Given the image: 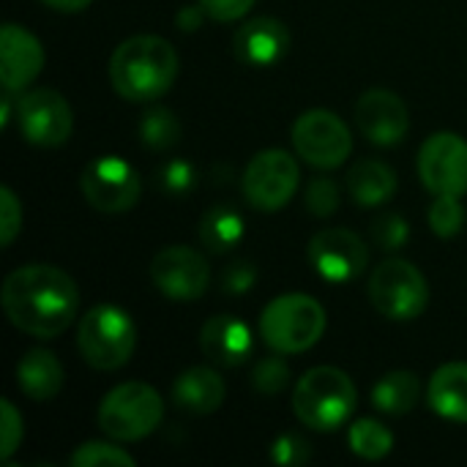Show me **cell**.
<instances>
[{
  "mask_svg": "<svg viewBox=\"0 0 467 467\" xmlns=\"http://www.w3.org/2000/svg\"><path fill=\"white\" fill-rule=\"evenodd\" d=\"M348 192L361 208H380L397 194V172L380 159H361L348 172Z\"/></svg>",
  "mask_w": 467,
  "mask_h": 467,
  "instance_id": "cell-22",
  "label": "cell"
},
{
  "mask_svg": "<svg viewBox=\"0 0 467 467\" xmlns=\"http://www.w3.org/2000/svg\"><path fill=\"white\" fill-rule=\"evenodd\" d=\"M309 457H312L309 441H304L298 432H285L271 446V460L282 467L304 465V462H309Z\"/></svg>",
  "mask_w": 467,
  "mask_h": 467,
  "instance_id": "cell-35",
  "label": "cell"
},
{
  "mask_svg": "<svg viewBox=\"0 0 467 467\" xmlns=\"http://www.w3.org/2000/svg\"><path fill=\"white\" fill-rule=\"evenodd\" d=\"M25 438V421H22V413L14 408L11 400H3L0 402V460L8 462L14 457V451L19 449Z\"/></svg>",
  "mask_w": 467,
  "mask_h": 467,
  "instance_id": "cell-33",
  "label": "cell"
},
{
  "mask_svg": "<svg viewBox=\"0 0 467 467\" xmlns=\"http://www.w3.org/2000/svg\"><path fill=\"white\" fill-rule=\"evenodd\" d=\"M421 394V383L419 375L408 372V369H397L383 375L375 386H372V405L375 410L386 413V416H405L416 408Z\"/></svg>",
  "mask_w": 467,
  "mask_h": 467,
  "instance_id": "cell-24",
  "label": "cell"
},
{
  "mask_svg": "<svg viewBox=\"0 0 467 467\" xmlns=\"http://www.w3.org/2000/svg\"><path fill=\"white\" fill-rule=\"evenodd\" d=\"M369 301L386 320H416L430 304V285L413 263L391 257L372 271Z\"/></svg>",
  "mask_w": 467,
  "mask_h": 467,
  "instance_id": "cell-7",
  "label": "cell"
},
{
  "mask_svg": "<svg viewBox=\"0 0 467 467\" xmlns=\"http://www.w3.org/2000/svg\"><path fill=\"white\" fill-rule=\"evenodd\" d=\"M44 68L41 41L22 25H3L0 30V82L8 93L27 90Z\"/></svg>",
  "mask_w": 467,
  "mask_h": 467,
  "instance_id": "cell-16",
  "label": "cell"
},
{
  "mask_svg": "<svg viewBox=\"0 0 467 467\" xmlns=\"http://www.w3.org/2000/svg\"><path fill=\"white\" fill-rule=\"evenodd\" d=\"M200 244L213 252V254H224L230 249H235L244 241V216L235 205L230 202H219L211 205L202 219H200Z\"/></svg>",
  "mask_w": 467,
  "mask_h": 467,
  "instance_id": "cell-23",
  "label": "cell"
},
{
  "mask_svg": "<svg viewBox=\"0 0 467 467\" xmlns=\"http://www.w3.org/2000/svg\"><path fill=\"white\" fill-rule=\"evenodd\" d=\"M293 148L306 164L317 170H337L348 161L353 150V137L348 123L337 112L309 109L293 123Z\"/></svg>",
  "mask_w": 467,
  "mask_h": 467,
  "instance_id": "cell-9",
  "label": "cell"
},
{
  "mask_svg": "<svg viewBox=\"0 0 467 467\" xmlns=\"http://www.w3.org/2000/svg\"><path fill=\"white\" fill-rule=\"evenodd\" d=\"M68 465L71 467H134V457L129 451H123L120 446H112V443H101V441H93V443H82L77 446V451L68 457Z\"/></svg>",
  "mask_w": 467,
  "mask_h": 467,
  "instance_id": "cell-27",
  "label": "cell"
},
{
  "mask_svg": "<svg viewBox=\"0 0 467 467\" xmlns=\"http://www.w3.org/2000/svg\"><path fill=\"white\" fill-rule=\"evenodd\" d=\"M290 33L287 25L274 16H254L244 22L233 36V49L246 66H274L287 55Z\"/></svg>",
  "mask_w": 467,
  "mask_h": 467,
  "instance_id": "cell-18",
  "label": "cell"
},
{
  "mask_svg": "<svg viewBox=\"0 0 467 467\" xmlns=\"http://www.w3.org/2000/svg\"><path fill=\"white\" fill-rule=\"evenodd\" d=\"M200 350L211 364L233 369L252 356L254 337L244 320L233 315H213L200 331Z\"/></svg>",
  "mask_w": 467,
  "mask_h": 467,
  "instance_id": "cell-17",
  "label": "cell"
},
{
  "mask_svg": "<svg viewBox=\"0 0 467 467\" xmlns=\"http://www.w3.org/2000/svg\"><path fill=\"white\" fill-rule=\"evenodd\" d=\"M326 309L306 293H285L274 298L260 315L263 342L282 356L312 350L326 334Z\"/></svg>",
  "mask_w": 467,
  "mask_h": 467,
  "instance_id": "cell-4",
  "label": "cell"
},
{
  "mask_svg": "<svg viewBox=\"0 0 467 467\" xmlns=\"http://www.w3.org/2000/svg\"><path fill=\"white\" fill-rule=\"evenodd\" d=\"M427 402L441 419L467 424V361H451L432 372Z\"/></svg>",
  "mask_w": 467,
  "mask_h": 467,
  "instance_id": "cell-21",
  "label": "cell"
},
{
  "mask_svg": "<svg viewBox=\"0 0 467 467\" xmlns=\"http://www.w3.org/2000/svg\"><path fill=\"white\" fill-rule=\"evenodd\" d=\"M172 405L189 416H208L222 408L227 389L216 369L211 367H192L181 372L172 383Z\"/></svg>",
  "mask_w": 467,
  "mask_h": 467,
  "instance_id": "cell-19",
  "label": "cell"
},
{
  "mask_svg": "<svg viewBox=\"0 0 467 467\" xmlns=\"http://www.w3.org/2000/svg\"><path fill=\"white\" fill-rule=\"evenodd\" d=\"M348 446L356 457L367 460V462H378L386 460L394 449V432L375 421V419H361L350 427L348 432Z\"/></svg>",
  "mask_w": 467,
  "mask_h": 467,
  "instance_id": "cell-25",
  "label": "cell"
},
{
  "mask_svg": "<svg viewBox=\"0 0 467 467\" xmlns=\"http://www.w3.org/2000/svg\"><path fill=\"white\" fill-rule=\"evenodd\" d=\"M304 205L312 216L317 219H328L339 211L342 205V192L331 178H312L304 194Z\"/></svg>",
  "mask_w": 467,
  "mask_h": 467,
  "instance_id": "cell-32",
  "label": "cell"
},
{
  "mask_svg": "<svg viewBox=\"0 0 467 467\" xmlns=\"http://www.w3.org/2000/svg\"><path fill=\"white\" fill-rule=\"evenodd\" d=\"M0 301L11 326L36 339L60 337L79 312V290L74 279L47 263L11 271L3 282Z\"/></svg>",
  "mask_w": 467,
  "mask_h": 467,
  "instance_id": "cell-1",
  "label": "cell"
},
{
  "mask_svg": "<svg viewBox=\"0 0 467 467\" xmlns=\"http://www.w3.org/2000/svg\"><path fill=\"white\" fill-rule=\"evenodd\" d=\"M164 419V402L148 383L129 380L104 394L99 405V430L118 443L148 438Z\"/></svg>",
  "mask_w": 467,
  "mask_h": 467,
  "instance_id": "cell-6",
  "label": "cell"
},
{
  "mask_svg": "<svg viewBox=\"0 0 467 467\" xmlns=\"http://www.w3.org/2000/svg\"><path fill=\"white\" fill-rule=\"evenodd\" d=\"M77 348L88 367L99 372H115L134 356L137 326L120 306L99 304L82 315L77 328Z\"/></svg>",
  "mask_w": 467,
  "mask_h": 467,
  "instance_id": "cell-5",
  "label": "cell"
},
{
  "mask_svg": "<svg viewBox=\"0 0 467 467\" xmlns=\"http://www.w3.org/2000/svg\"><path fill=\"white\" fill-rule=\"evenodd\" d=\"M369 233H372V244L380 249V252H397V249H402L408 241H410V224H408V219L402 216V213H391V211H386V213H380L375 222H372V227H369Z\"/></svg>",
  "mask_w": 467,
  "mask_h": 467,
  "instance_id": "cell-30",
  "label": "cell"
},
{
  "mask_svg": "<svg viewBox=\"0 0 467 467\" xmlns=\"http://www.w3.org/2000/svg\"><path fill=\"white\" fill-rule=\"evenodd\" d=\"M298 183H301L298 161L287 150L268 148L252 156V161L244 170L241 189L254 211L274 213L296 197Z\"/></svg>",
  "mask_w": 467,
  "mask_h": 467,
  "instance_id": "cell-8",
  "label": "cell"
},
{
  "mask_svg": "<svg viewBox=\"0 0 467 467\" xmlns=\"http://www.w3.org/2000/svg\"><path fill=\"white\" fill-rule=\"evenodd\" d=\"M156 186L170 197H183L197 186V170L186 159H170L156 170Z\"/></svg>",
  "mask_w": 467,
  "mask_h": 467,
  "instance_id": "cell-31",
  "label": "cell"
},
{
  "mask_svg": "<svg viewBox=\"0 0 467 467\" xmlns=\"http://www.w3.org/2000/svg\"><path fill=\"white\" fill-rule=\"evenodd\" d=\"M306 257L317 276L331 285H345L358 279L367 265H369V246L364 244L361 235L342 230V227H328L312 235L306 246Z\"/></svg>",
  "mask_w": 467,
  "mask_h": 467,
  "instance_id": "cell-12",
  "label": "cell"
},
{
  "mask_svg": "<svg viewBox=\"0 0 467 467\" xmlns=\"http://www.w3.org/2000/svg\"><path fill=\"white\" fill-rule=\"evenodd\" d=\"M82 197L101 213H123L140 202L142 181L120 156H99L79 175Z\"/></svg>",
  "mask_w": 467,
  "mask_h": 467,
  "instance_id": "cell-10",
  "label": "cell"
},
{
  "mask_svg": "<svg viewBox=\"0 0 467 467\" xmlns=\"http://www.w3.org/2000/svg\"><path fill=\"white\" fill-rule=\"evenodd\" d=\"M200 5L213 22H235L252 11L254 0H200Z\"/></svg>",
  "mask_w": 467,
  "mask_h": 467,
  "instance_id": "cell-37",
  "label": "cell"
},
{
  "mask_svg": "<svg viewBox=\"0 0 467 467\" xmlns=\"http://www.w3.org/2000/svg\"><path fill=\"white\" fill-rule=\"evenodd\" d=\"M66 372L55 353L36 348L27 350L16 364V389L33 402H49L60 394Z\"/></svg>",
  "mask_w": 467,
  "mask_h": 467,
  "instance_id": "cell-20",
  "label": "cell"
},
{
  "mask_svg": "<svg viewBox=\"0 0 467 467\" xmlns=\"http://www.w3.org/2000/svg\"><path fill=\"white\" fill-rule=\"evenodd\" d=\"M419 175L430 194H467V142L460 134L438 131L419 150Z\"/></svg>",
  "mask_w": 467,
  "mask_h": 467,
  "instance_id": "cell-13",
  "label": "cell"
},
{
  "mask_svg": "<svg viewBox=\"0 0 467 467\" xmlns=\"http://www.w3.org/2000/svg\"><path fill=\"white\" fill-rule=\"evenodd\" d=\"M219 285L227 296H246L257 285V265L252 260H235L224 268Z\"/></svg>",
  "mask_w": 467,
  "mask_h": 467,
  "instance_id": "cell-36",
  "label": "cell"
},
{
  "mask_svg": "<svg viewBox=\"0 0 467 467\" xmlns=\"http://www.w3.org/2000/svg\"><path fill=\"white\" fill-rule=\"evenodd\" d=\"M107 71L120 99L156 101L178 77V52L167 38L140 33L115 47Z\"/></svg>",
  "mask_w": 467,
  "mask_h": 467,
  "instance_id": "cell-2",
  "label": "cell"
},
{
  "mask_svg": "<svg viewBox=\"0 0 467 467\" xmlns=\"http://www.w3.org/2000/svg\"><path fill=\"white\" fill-rule=\"evenodd\" d=\"M356 386L337 367L309 369L293 389V410L306 430L337 432L356 413Z\"/></svg>",
  "mask_w": 467,
  "mask_h": 467,
  "instance_id": "cell-3",
  "label": "cell"
},
{
  "mask_svg": "<svg viewBox=\"0 0 467 467\" xmlns=\"http://www.w3.org/2000/svg\"><path fill=\"white\" fill-rule=\"evenodd\" d=\"M181 140V120L172 109L156 104L140 118V142L148 150H170Z\"/></svg>",
  "mask_w": 467,
  "mask_h": 467,
  "instance_id": "cell-26",
  "label": "cell"
},
{
  "mask_svg": "<svg viewBox=\"0 0 467 467\" xmlns=\"http://www.w3.org/2000/svg\"><path fill=\"white\" fill-rule=\"evenodd\" d=\"M252 386H254L257 394H265V397H276V394H282L290 386V367L282 358V353L265 356V358H260L254 364Z\"/></svg>",
  "mask_w": 467,
  "mask_h": 467,
  "instance_id": "cell-28",
  "label": "cell"
},
{
  "mask_svg": "<svg viewBox=\"0 0 467 467\" xmlns=\"http://www.w3.org/2000/svg\"><path fill=\"white\" fill-rule=\"evenodd\" d=\"M205 16H208V14H205L202 5H183V8L178 11V16H175V25H178L183 33H194V30L202 27Z\"/></svg>",
  "mask_w": 467,
  "mask_h": 467,
  "instance_id": "cell-38",
  "label": "cell"
},
{
  "mask_svg": "<svg viewBox=\"0 0 467 467\" xmlns=\"http://www.w3.org/2000/svg\"><path fill=\"white\" fill-rule=\"evenodd\" d=\"M356 123L372 145L394 148L408 137L410 115L405 101L394 90L372 88L356 101Z\"/></svg>",
  "mask_w": 467,
  "mask_h": 467,
  "instance_id": "cell-15",
  "label": "cell"
},
{
  "mask_svg": "<svg viewBox=\"0 0 467 467\" xmlns=\"http://www.w3.org/2000/svg\"><path fill=\"white\" fill-rule=\"evenodd\" d=\"M44 5H49L52 11H60V14H79L85 11L93 0H41Z\"/></svg>",
  "mask_w": 467,
  "mask_h": 467,
  "instance_id": "cell-39",
  "label": "cell"
},
{
  "mask_svg": "<svg viewBox=\"0 0 467 467\" xmlns=\"http://www.w3.org/2000/svg\"><path fill=\"white\" fill-rule=\"evenodd\" d=\"M430 227L438 238H454L465 227V208L460 197L441 194L430 205Z\"/></svg>",
  "mask_w": 467,
  "mask_h": 467,
  "instance_id": "cell-29",
  "label": "cell"
},
{
  "mask_svg": "<svg viewBox=\"0 0 467 467\" xmlns=\"http://www.w3.org/2000/svg\"><path fill=\"white\" fill-rule=\"evenodd\" d=\"M22 230V205L11 186H0V246L8 249Z\"/></svg>",
  "mask_w": 467,
  "mask_h": 467,
  "instance_id": "cell-34",
  "label": "cell"
},
{
  "mask_svg": "<svg viewBox=\"0 0 467 467\" xmlns=\"http://www.w3.org/2000/svg\"><path fill=\"white\" fill-rule=\"evenodd\" d=\"M16 129L36 148H60L68 142L74 115L68 101L52 88H36L16 99Z\"/></svg>",
  "mask_w": 467,
  "mask_h": 467,
  "instance_id": "cell-11",
  "label": "cell"
},
{
  "mask_svg": "<svg viewBox=\"0 0 467 467\" xmlns=\"http://www.w3.org/2000/svg\"><path fill=\"white\" fill-rule=\"evenodd\" d=\"M150 279L170 301H197L211 285V268L192 246H164L150 260Z\"/></svg>",
  "mask_w": 467,
  "mask_h": 467,
  "instance_id": "cell-14",
  "label": "cell"
}]
</instances>
